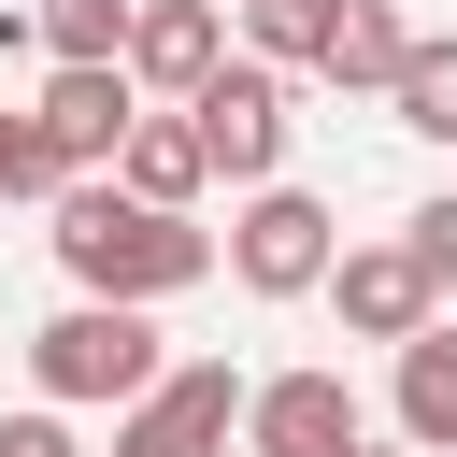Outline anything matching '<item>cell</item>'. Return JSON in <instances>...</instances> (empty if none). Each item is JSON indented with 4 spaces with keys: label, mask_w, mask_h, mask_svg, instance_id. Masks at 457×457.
<instances>
[{
    "label": "cell",
    "mask_w": 457,
    "mask_h": 457,
    "mask_svg": "<svg viewBox=\"0 0 457 457\" xmlns=\"http://www.w3.org/2000/svg\"><path fill=\"white\" fill-rule=\"evenodd\" d=\"M57 271L86 286V300H129V314H157V300H186L200 271H214V228H186V214H157V200H129L114 171L100 186H57Z\"/></svg>",
    "instance_id": "cell-1"
},
{
    "label": "cell",
    "mask_w": 457,
    "mask_h": 457,
    "mask_svg": "<svg viewBox=\"0 0 457 457\" xmlns=\"http://www.w3.org/2000/svg\"><path fill=\"white\" fill-rule=\"evenodd\" d=\"M29 371H43V400H57V414H71V400H114V414H129L171 357H157V314H129V300H71V314L29 343Z\"/></svg>",
    "instance_id": "cell-2"
},
{
    "label": "cell",
    "mask_w": 457,
    "mask_h": 457,
    "mask_svg": "<svg viewBox=\"0 0 457 457\" xmlns=\"http://www.w3.org/2000/svg\"><path fill=\"white\" fill-rule=\"evenodd\" d=\"M328 257H343V214H328L314 186H257V200L228 214V286H243V300H314Z\"/></svg>",
    "instance_id": "cell-3"
},
{
    "label": "cell",
    "mask_w": 457,
    "mask_h": 457,
    "mask_svg": "<svg viewBox=\"0 0 457 457\" xmlns=\"http://www.w3.org/2000/svg\"><path fill=\"white\" fill-rule=\"evenodd\" d=\"M186 114H200V157H214V171H228L243 200H257V186H286V129H300V114H286V71L228 57V71H214V86L186 100Z\"/></svg>",
    "instance_id": "cell-4"
},
{
    "label": "cell",
    "mask_w": 457,
    "mask_h": 457,
    "mask_svg": "<svg viewBox=\"0 0 457 457\" xmlns=\"http://www.w3.org/2000/svg\"><path fill=\"white\" fill-rule=\"evenodd\" d=\"M228 428H243V371L228 357H186V371H157L114 414V457H228Z\"/></svg>",
    "instance_id": "cell-5"
},
{
    "label": "cell",
    "mask_w": 457,
    "mask_h": 457,
    "mask_svg": "<svg viewBox=\"0 0 457 457\" xmlns=\"http://www.w3.org/2000/svg\"><path fill=\"white\" fill-rule=\"evenodd\" d=\"M29 129H43V157H57V186H100V171L129 157V129H143V86H129V71H43V100H29Z\"/></svg>",
    "instance_id": "cell-6"
},
{
    "label": "cell",
    "mask_w": 457,
    "mask_h": 457,
    "mask_svg": "<svg viewBox=\"0 0 457 457\" xmlns=\"http://www.w3.org/2000/svg\"><path fill=\"white\" fill-rule=\"evenodd\" d=\"M357 443H371V414H357L343 371H271V386H243V457H357Z\"/></svg>",
    "instance_id": "cell-7"
},
{
    "label": "cell",
    "mask_w": 457,
    "mask_h": 457,
    "mask_svg": "<svg viewBox=\"0 0 457 457\" xmlns=\"http://www.w3.org/2000/svg\"><path fill=\"white\" fill-rule=\"evenodd\" d=\"M328 300H343V343H386V357L443 314V286L414 271V243H343L328 257Z\"/></svg>",
    "instance_id": "cell-8"
},
{
    "label": "cell",
    "mask_w": 457,
    "mask_h": 457,
    "mask_svg": "<svg viewBox=\"0 0 457 457\" xmlns=\"http://www.w3.org/2000/svg\"><path fill=\"white\" fill-rule=\"evenodd\" d=\"M214 71H228V14H214V0H143V14H129V86L200 100Z\"/></svg>",
    "instance_id": "cell-9"
},
{
    "label": "cell",
    "mask_w": 457,
    "mask_h": 457,
    "mask_svg": "<svg viewBox=\"0 0 457 457\" xmlns=\"http://www.w3.org/2000/svg\"><path fill=\"white\" fill-rule=\"evenodd\" d=\"M114 186H129V200H157V214H186V200L214 186L200 114H186V100H171V114H143V129H129V157H114Z\"/></svg>",
    "instance_id": "cell-10"
},
{
    "label": "cell",
    "mask_w": 457,
    "mask_h": 457,
    "mask_svg": "<svg viewBox=\"0 0 457 457\" xmlns=\"http://www.w3.org/2000/svg\"><path fill=\"white\" fill-rule=\"evenodd\" d=\"M386 371H400V443H414V457H457V328L428 314Z\"/></svg>",
    "instance_id": "cell-11"
},
{
    "label": "cell",
    "mask_w": 457,
    "mask_h": 457,
    "mask_svg": "<svg viewBox=\"0 0 457 457\" xmlns=\"http://www.w3.org/2000/svg\"><path fill=\"white\" fill-rule=\"evenodd\" d=\"M400 57H414V29H400L386 0H343V29H328V57H314V71H328V86H371V100H386V86H400Z\"/></svg>",
    "instance_id": "cell-12"
},
{
    "label": "cell",
    "mask_w": 457,
    "mask_h": 457,
    "mask_svg": "<svg viewBox=\"0 0 457 457\" xmlns=\"http://www.w3.org/2000/svg\"><path fill=\"white\" fill-rule=\"evenodd\" d=\"M129 14L143 0H43V71H129Z\"/></svg>",
    "instance_id": "cell-13"
},
{
    "label": "cell",
    "mask_w": 457,
    "mask_h": 457,
    "mask_svg": "<svg viewBox=\"0 0 457 457\" xmlns=\"http://www.w3.org/2000/svg\"><path fill=\"white\" fill-rule=\"evenodd\" d=\"M386 114H400L414 143H457V29H414V57H400Z\"/></svg>",
    "instance_id": "cell-14"
},
{
    "label": "cell",
    "mask_w": 457,
    "mask_h": 457,
    "mask_svg": "<svg viewBox=\"0 0 457 457\" xmlns=\"http://www.w3.org/2000/svg\"><path fill=\"white\" fill-rule=\"evenodd\" d=\"M328 29H343V0H243L257 71H314V57H328Z\"/></svg>",
    "instance_id": "cell-15"
},
{
    "label": "cell",
    "mask_w": 457,
    "mask_h": 457,
    "mask_svg": "<svg viewBox=\"0 0 457 457\" xmlns=\"http://www.w3.org/2000/svg\"><path fill=\"white\" fill-rule=\"evenodd\" d=\"M0 200H57V157H43V129L0 100Z\"/></svg>",
    "instance_id": "cell-16"
},
{
    "label": "cell",
    "mask_w": 457,
    "mask_h": 457,
    "mask_svg": "<svg viewBox=\"0 0 457 457\" xmlns=\"http://www.w3.org/2000/svg\"><path fill=\"white\" fill-rule=\"evenodd\" d=\"M400 243H414V271H428V286H457V200H414V214H400Z\"/></svg>",
    "instance_id": "cell-17"
},
{
    "label": "cell",
    "mask_w": 457,
    "mask_h": 457,
    "mask_svg": "<svg viewBox=\"0 0 457 457\" xmlns=\"http://www.w3.org/2000/svg\"><path fill=\"white\" fill-rule=\"evenodd\" d=\"M0 457H86V443H71V414L43 400V414H0Z\"/></svg>",
    "instance_id": "cell-18"
},
{
    "label": "cell",
    "mask_w": 457,
    "mask_h": 457,
    "mask_svg": "<svg viewBox=\"0 0 457 457\" xmlns=\"http://www.w3.org/2000/svg\"><path fill=\"white\" fill-rule=\"evenodd\" d=\"M357 457H414V443H357Z\"/></svg>",
    "instance_id": "cell-19"
},
{
    "label": "cell",
    "mask_w": 457,
    "mask_h": 457,
    "mask_svg": "<svg viewBox=\"0 0 457 457\" xmlns=\"http://www.w3.org/2000/svg\"><path fill=\"white\" fill-rule=\"evenodd\" d=\"M228 14H243V0H228Z\"/></svg>",
    "instance_id": "cell-20"
}]
</instances>
